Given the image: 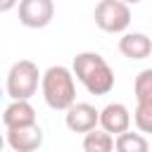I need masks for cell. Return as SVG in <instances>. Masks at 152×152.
Instances as JSON below:
<instances>
[{"instance_id": "cell-1", "label": "cell", "mask_w": 152, "mask_h": 152, "mask_svg": "<svg viewBox=\"0 0 152 152\" xmlns=\"http://www.w3.org/2000/svg\"><path fill=\"white\" fill-rule=\"evenodd\" d=\"M71 74L86 86L90 95H107L114 88V71L97 52H78L74 57Z\"/></svg>"}, {"instance_id": "cell-5", "label": "cell", "mask_w": 152, "mask_h": 152, "mask_svg": "<svg viewBox=\"0 0 152 152\" xmlns=\"http://www.w3.org/2000/svg\"><path fill=\"white\" fill-rule=\"evenodd\" d=\"M19 21L26 28H43L55 17L52 0H19Z\"/></svg>"}, {"instance_id": "cell-6", "label": "cell", "mask_w": 152, "mask_h": 152, "mask_svg": "<svg viewBox=\"0 0 152 152\" xmlns=\"http://www.w3.org/2000/svg\"><path fill=\"white\" fill-rule=\"evenodd\" d=\"M97 124L104 133L119 135V133L131 128V112L121 102H109L102 112H97Z\"/></svg>"}, {"instance_id": "cell-15", "label": "cell", "mask_w": 152, "mask_h": 152, "mask_svg": "<svg viewBox=\"0 0 152 152\" xmlns=\"http://www.w3.org/2000/svg\"><path fill=\"white\" fill-rule=\"evenodd\" d=\"M17 2H19V0H0V12H10V10H14Z\"/></svg>"}, {"instance_id": "cell-11", "label": "cell", "mask_w": 152, "mask_h": 152, "mask_svg": "<svg viewBox=\"0 0 152 152\" xmlns=\"http://www.w3.org/2000/svg\"><path fill=\"white\" fill-rule=\"evenodd\" d=\"M114 150L116 152H150V142L142 133L124 131L114 138Z\"/></svg>"}, {"instance_id": "cell-8", "label": "cell", "mask_w": 152, "mask_h": 152, "mask_svg": "<svg viewBox=\"0 0 152 152\" xmlns=\"http://www.w3.org/2000/svg\"><path fill=\"white\" fill-rule=\"evenodd\" d=\"M5 142L14 152H36L43 145V131L38 124L31 126H19V128H7Z\"/></svg>"}, {"instance_id": "cell-17", "label": "cell", "mask_w": 152, "mask_h": 152, "mask_svg": "<svg viewBox=\"0 0 152 152\" xmlns=\"http://www.w3.org/2000/svg\"><path fill=\"white\" fill-rule=\"evenodd\" d=\"M2 147H5V138L0 135V152H2Z\"/></svg>"}, {"instance_id": "cell-13", "label": "cell", "mask_w": 152, "mask_h": 152, "mask_svg": "<svg viewBox=\"0 0 152 152\" xmlns=\"http://www.w3.org/2000/svg\"><path fill=\"white\" fill-rule=\"evenodd\" d=\"M135 100L138 102H147L152 100V69H142L138 76H135Z\"/></svg>"}, {"instance_id": "cell-10", "label": "cell", "mask_w": 152, "mask_h": 152, "mask_svg": "<svg viewBox=\"0 0 152 152\" xmlns=\"http://www.w3.org/2000/svg\"><path fill=\"white\" fill-rule=\"evenodd\" d=\"M2 124L7 128L31 126V124H36V109L31 107L28 100H12L2 112Z\"/></svg>"}, {"instance_id": "cell-9", "label": "cell", "mask_w": 152, "mask_h": 152, "mask_svg": "<svg viewBox=\"0 0 152 152\" xmlns=\"http://www.w3.org/2000/svg\"><path fill=\"white\" fill-rule=\"evenodd\" d=\"M119 52L128 59H147L150 52H152V40L147 33H140V31H133V33H124L119 38Z\"/></svg>"}, {"instance_id": "cell-12", "label": "cell", "mask_w": 152, "mask_h": 152, "mask_svg": "<svg viewBox=\"0 0 152 152\" xmlns=\"http://www.w3.org/2000/svg\"><path fill=\"white\" fill-rule=\"evenodd\" d=\"M112 150H114V138L102 128H93L83 133V152H112Z\"/></svg>"}, {"instance_id": "cell-14", "label": "cell", "mask_w": 152, "mask_h": 152, "mask_svg": "<svg viewBox=\"0 0 152 152\" xmlns=\"http://www.w3.org/2000/svg\"><path fill=\"white\" fill-rule=\"evenodd\" d=\"M133 121H135V126H138L140 133H150L152 131V100L138 102L135 114H133Z\"/></svg>"}, {"instance_id": "cell-4", "label": "cell", "mask_w": 152, "mask_h": 152, "mask_svg": "<svg viewBox=\"0 0 152 152\" xmlns=\"http://www.w3.org/2000/svg\"><path fill=\"white\" fill-rule=\"evenodd\" d=\"M95 24L104 33H124L131 24V7L121 0H100L95 7Z\"/></svg>"}, {"instance_id": "cell-7", "label": "cell", "mask_w": 152, "mask_h": 152, "mask_svg": "<svg viewBox=\"0 0 152 152\" xmlns=\"http://www.w3.org/2000/svg\"><path fill=\"white\" fill-rule=\"evenodd\" d=\"M64 124L74 133H88L97 128V109L88 102H74L69 109H64Z\"/></svg>"}, {"instance_id": "cell-16", "label": "cell", "mask_w": 152, "mask_h": 152, "mask_svg": "<svg viewBox=\"0 0 152 152\" xmlns=\"http://www.w3.org/2000/svg\"><path fill=\"white\" fill-rule=\"evenodd\" d=\"M124 5H138V2H142V0H121Z\"/></svg>"}, {"instance_id": "cell-3", "label": "cell", "mask_w": 152, "mask_h": 152, "mask_svg": "<svg viewBox=\"0 0 152 152\" xmlns=\"http://www.w3.org/2000/svg\"><path fill=\"white\" fill-rule=\"evenodd\" d=\"M38 81H40V71L38 64L31 59H19L10 66L7 71V95L12 100H31L38 90Z\"/></svg>"}, {"instance_id": "cell-18", "label": "cell", "mask_w": 152, "mask_h": 152, "mask_svg": "<svg viewBox=\"0 0 152 152\" xmlns=\"http://www.w3.org/2000/svg\"><path fill=\"white\" fill-rule=\"evenodd\" d=\"M0 97H2V90H0Z\"/></svg>"}, {"instance_id": "cell-2", "label": "cell", "mask_w": 152, "mask_h": 152, "mask_svg": "<svg viewBox=\"0 0 152 152\" xmlns=\"http://www.w3.org/2000/svg\"><path fill=\"white\" fill-rule=\"evenodd\" d=\"M40 88H43V100L50 109H69L76 102V81L74 74L57 64L50 66L43 76H40Z\"/></svg>"}]
</instances>
